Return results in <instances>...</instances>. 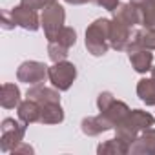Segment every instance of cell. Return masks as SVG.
<instances>
[{
	"label": "cell",
	"instance_id": "1",
	"mask_svg": "<svg viewBox=\"0 0 155 155\" xmlns=\"http://www.w3.org/2000/svg\"><path fill=\"white\" fill-rule=\"evenodd\" d=\"M153 124H155V117L151 113H148L144 110H131L128 113V117L115 126V133H117L115 137H119L124 142L131 144L139 137L140 131L151 128Z\"/></svg>",
	"mask_w": 155,
	"mask_h": 155
},
{
	"label": "cell",
	"instance_id": "2",
	"mask_svg": "<svg viewBox=\"0 0 155 155\" xmlns=\"http://www.w3.org/2000/svg\"><path fill=\"white\" fill-rule=\"evenodd\" d=\"M110 26L111 20L108 18H97L91 22L86 29V49L93 57H102L108 53L110 46Z\"/></svg>",
	"mask_w": 155,
	"mask_h": 155
},
{
	"label": "cell",
	"instance_id": "3",
	"mask_svg": "<svg viewBox=\"0 0 155 155\" xmlns=\"http://www.w3.org/2000/svg\"><path fill=\"white\" fill-rule=\"evenodd\" d=\"M26 126L28 124H24L20 119L18 120H15L11 117L4 119L2 126H0V150L4 153H11V150L24 140Z\"/></svg>",
	"mask_w": 155,
	"mask_h": 155
},
{
	"label": "cell",
	"instance_id": "4",
	"mask_svg": "<svg viewBox=\"0 0 155 155\" xmlns=\"http://www.w3.org/2000/svg\"><path fill=\"white\" fill-rule=\"evenodd\" d=\"M48 79L58 91H68L77 79V66L69 60L53 62V66H49L48 69Z\"/></svg>",
	"mask_w": 155,
	"mask_h": 155
},
{
	"label": "cell",
	"instance_id": "5",
	"mask_svg": "<svg viewBox=\"0 0 155 155\" xmlns=\"http://www.w3.org/2000/svg\"><path fill=\"white\" fill-rule=\"evenodd\" d=\"M48 69H49V66H46L44 62L26 60L17 69V79H18V82H24L28 86H38L48 79Z\"/></svg>",
	"mask_w": 155,
	"mask_h": 155
},
{
	"label": "cell",
	"instance_id": "6",
	"mask_svg": "<svg viewBox=\"0 0 155 155\" xmlns=\"http://www.w3.org/2000/svg\"><path fill=\"white\" fill-rule=\"evenodd\" d=\"M64 22H66V11H64V8H62L58 2L48 6L46 9H42V15H40V26L44 28L46 38L53 37L60 28H64Z\"/></svg>",
	"mask_w": 155,
	"mask_h": 155
},
{
	"label": "cell",
	"instance_id": "7",
	"mask_svg": "<svg viewBox=\"0 0 155 155\" xmlns=\"http://www.w3.org/2000/svg\"><path fill=\"white\" fill-rule=\"evenodd\" d=\"M9 13H11L13 20H15V24L20 26L26 31H37L38 28H42L40 26V17H38L37 9H31V8H28L24 4H18Z\"/></svg>",
	"mask_w": 155,
	"mask_h": 155
},
{
	"label": "cell",
	"instance_id": "8",
	"mask_svg": "<svg viewBox=\"0 0 155 155\" xmlns=\"http://www.w3.org/2000/svg\"><path fill=\"white\" fill-rule=\"evenodd\" d=\"M131 29L130 26H126L124 22H120L119 18H111V26H110V46L115 51H126L128 44H130V37H131Z\"/></svg>",
	"mask_w": 155,
	"mask_h": 155
},
{
	"label": "cell",
	"instance_id": "9",
	"mask_svg": "<svg viewBox=\"0 0 155 155\" xmlns=\"http://www.w3.org/2000/svg\"><path fill=\"white\" fill-rule=\"evenodd\" d=\"M81 130H82V133L88 135V137H97V135H101V133H106V131H110V130H115V126H113L102 113H99V115L84 117L82 122H81Z\"/></svg>",
	"mask_w": 155,
	"mask_h": 155
},
{
	"label": "cell",
	"instance_id": "10",
	"mask_svg": "<svg viewBox=\"0 0 155 155\" xmlns=\"http://www.w3.org/2000/svg\"><path fill=\"white\" fill-rule=\"evenodd\" d=\"M131 155H155V128L140 131V135L130 144Z\"/></svg>",
	"mask_w": 155,
	"mask_h": 155
},
{
	"label": "cell",
	"instance_id": "11",
	"mask_svg": "<svg viewBox=\"0 0 155 155\" xmlns=\"http://www.w3.org/2000/svg\"><path fill=\"white\" fill-rule=\"evenodd\" d=\"M128 58L131 62V68L137 73L144 75V73H148L153 68V53H151V49H146V48L130 49L128 51Z\"/></svg>",
	"mask_w": 155,
	"mask_h": 155
},
{
	"label": "cell",
	"instance_id": "12",
	"mask_svg": "<svg viewBox=\"0 0 155 155\" xmlns=\"http://www.w3.org/2000/svg\"><path fill=\"white\" fill-rule=\"evenodd\" d=\"M28 99H33L37 101L40 106L44 104H51V102H60V91L57 88H48L44 84H38V86H31L26 93Z\"/></svg>",
	"mask_w": 155,
	"mask_h": 155
},
{
	"label": "cell",
	"instance_id": "13",
	"mask_svg": "<svg viewBox=\"0 0 155 155\" xmlns=\"http://www.w3.org/2000/svg\"><path fill=\"white\" fill-rule=\"evenodd\" d=\"M113 17L119 18L120 22H124V24L130 26V28H133V26H142V11H140V8L133 6L131 2L120 4V6L113 11Z\"/></svg>",
	"mask_w": 155,
	"mask_h": 155
},
{
	"label": "cell",
	"instance_id": "14",
	"mask_svg": "<svg viewBox=\"0 0 155 155\" xmlns=\"http://www.w3.org/2000/svg\"><path fill=\"white\" fill-rule=\"evenodd\" d=\"M17 113H18V119L24 122V124H35V122H40V113H42V106L33 101V99H26L18 104L17 108Z\"/></svg>",
	"mask_w": 155,
	"mask_h": 155
},
{
	"label": "cell",
	"instance_id": "15",
	"mask_svg": "<svg viewBox=\"0 0 155 155\" xmlns=\"http://www.w3.org/2000/svg\"><path fill=\"white\" fill-rule=\"evenodd\" d=\"M22 93H20V88L17 84H11V82H6L0 88V104L6 110H13V108H18V104L22 102Z\"/></svg>",
	"mask_w": 155,
	"mask_h": 155
},
{
	"label": "cell",
	"instance_id": "16",
	"mask_svg": "<svg viewBox=\"0 0 155 155\" xmlns=\"http://www.w3.org/2000/svg\"><path fill=\"white\" fill-rule=\"evenodd\" d=\"M130 111H131V110L128 108V104H126V102H122V101H117V99H115V101H113V102L104 110V111H101V113H102V115H104L111 124H113V126H117L119 122H122V120L128 117V113H130Z\"/></svg>",
	"mask_w": 155,
	"mask_h": 155
},
{
	"label": "cell",
	"instance_id": "17",
	"mask_svg": "<svg viewBox=\"0 0 155 155\" xmlns=\"http://www.w3.org/2000/svg\"><path fill=\"white\" fill-rule=\"evenodd\" d=\"M97 153L99 155H126V153H130V144L124 142L122 139L115 137V139H110V140H104L102 144H99Z\"/></svg>",
	"mask_w": 155,
	"mask_h": 155
},
{
	"label": "cell",
	"instance_id": "18",
	"mask_svg": "<svg viewBox=\"0 0 155 155\" xmlns=\"http://www.w3.org/2000/svg\"><path fill=\"white\" fill-rule=\"evenodd\" d=\"M137 97L146 106H155V79L144 77L137 82Z\"/></svg>",
	"mask_w": 155,
	"mask_h": 155
},
{
	"label": "cell",
	"instance_id": "19",
	"mask_svg": "<svg viewBox=\"0 0 155 155\" xmlns=\"http://www.w3.org/2000/svg\"><path fill=\"white\" fill-rule=\"evenodd\" d=\"M62 120H64V110L60 102H51L42 106V113H40L42 124H60Z\"/></svg>",
	"mask_w": 155,
	"mask_h": 155
},
{
	"label": "cell",
	"instance_id": "20",
	"mask_svg": "<svg viewBox=\"0 0 155 155\" xmlns=\"http://www.w3.org/2000/svg\"><path fill=\"white\" fill-rule=\"evenodd\" d=\"M48 42H57V44H60V46H64V48L69 49V48H73L77 44V31L73 28H69V26H64L53 37H49Z\"/></svg>",
	"mask_w": 155,
	"mask_h": 155
},
{
	"label": "cell",
	"instance_id": "21",
	"mask_svg": "<svg viewBox=\"0 0 155 155\" xmlns=\"http://www.w3.org/2000/svg\"><path fill=\"white\" fill-rule=\"evenodd\" d=\"M142 11V28H155V0H146L140 8Z\"/></svg>",
	"mask_w": 155,
	"mask_h": 155
},
{
	"label": "cell",
	"instance_id": "22",
	"mask_svg": "<svg viewBox=\"0 0 155 155\" xmlns=\"http://www.w3.org/2000/svg\"><path fill=\"white\" fill-rule=\"evenodd\" d=\"M48 57H49L51 62L68 60V48H64L57 42H48Z\"/></svg>",
	"mask_w": 155,
	"mask_h": 155
},
{
	"label": "cell",
	"instance_id": "23",
	"mask_svg": "<svg viewBox=\"0 0 155 155\" xmlns=\"http://www.w3.org/2000/svg\"><path fill=\"white\" fill-rule=\"evenodd\" d=\"M139 42L142 48L146 49H155V28H144V29H139Z\"/></svg>",
	"mask_w": 155,
	"mask_h": 155
},
{
	"label": "cell",
	"instance_id": "24",
	"mask_svg": "<svg viewBox=\"0 0 155 155\" xmlns=\"http://www.w3.org/2000/svg\"><path fill=\"white\" fill-rule=\"evenodd\" d=\"M58 0H20V4H24V6H28V8H31V9H46L48 6H51V4H57Z\"/></svg>",
	"mask_w": 155,
	"mask_h": 155
},
{
	"label": "cell",
	"instance_id": "25",
	"mask_svg": "<svg viewBox=\"0 0 155 155\" xmlns=\"http://www.w3.org/2000/svg\"><path fill=\"white\" fill-rule=\"evenodd\" d=\"M113 101H115L113 93H110V91H102V93H99V97H97V108H99V111H104Z\"/></svg>",
	"mask_w": 155,
	"mask_h": 155
},
{
	"label": "cell",
	"instance_id": "26",
	"mask_svg": "<svg viewBox=\"0 0 155 155\" xmlns=\"http://www.w3.org/2000/svg\"><path fill=\"white\" fill-rule=\"evenodd\" d=\"M35 150H33V146H29V144H26V142H20L18 146H15L13 150H11V155H31Z\"/></svg>",
	"mask_w": 155,
	"mask_h": 155
},
{
	"label": "cell",
	"instance_id": "27",
	"mask_svg": "<svg viewBox=\"0 0 155 155\" xmlns=\"http://www.w3.org/2000/svg\"><path fill=\"white\" fill-rule=\"evenodd\" d=\"M97 4L102 8V9H106V11H115L119 6H120V0H97Z\"/></svg>",
	"mask_w": 155,
	"mask_h": 155
},
{
	"label": "cell",
	"instance_id": "28",
	"mask_svg": "<svg viewBox=\"0 0 155 155\" xmlns=\"http://www.w3.org/2000/svg\"><path fill=\"white\" fill-rule=\"evenodd\" d=\"M0 18H2V28H4V29H13V28L17 26L9 11H2V15H0Z\"/></svg>",
	"mask_w": 155,
	"mask_h": 155
},
{
	"label": "cell",
	"instance_id": "29",
	"mask_svg": "<svg viewBox=\"0 0 155 155\" xmlns=\"http://www.w3.org/2000/svg\"><path fill=\"white\" fill-rule=\"evenodd\" d=\"M64 2L69 6H84V4H93L97 0H64Z\"/></svg>",
	"mask_w": 155,
	"mask_h": 155
},
{
	"label": "cell",
	"instance_id": "30",
	"mask_svg": "<svg viewBox=\"0 0 155 155\" xmlns=\"http://www.w3.org/2000/svg\"><path fill=\"white\" fill-rule=\"evenodd\" d=\"M130 2H131L133 6H137V8H142V6L146 4V0H130Z\"/></svg>",
	"mask_w": 155,
	"mask_h": 155
},
{
	"label": "cell",
	"instance_id": "31",
	"mask_svg": "<svg viewBox=\"0 0 155 155\" xmlns=\"http://www.w3.org/2000/svg\"><path fill=\"white\" fill-rule=\"evenodd\" d=\"M150 77H151V79H155V66L150 69Z\"/></svg>",
	"mask_w": 155,
	"mask_h": 155
}]
</instances>
